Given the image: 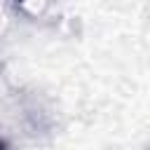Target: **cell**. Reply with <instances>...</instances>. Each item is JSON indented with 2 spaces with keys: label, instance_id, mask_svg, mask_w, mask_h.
Returning a JSON list of instances; mask_svg holds the SVG:
<instances>
[{
  "label": "cell",
  "instance_id": "1",
  "mask_svg": "<svg viewBox=\"0 0 150 150\" xmlns=\"http://www.w3.org/2000/svg\"><path fill=\"white\" fill-rule=\"evenodd\" d=\"M0 150H7V143H5L2 138H0Z\"/></svg>",
  "mask_w": 150,
  "mask_h": 150
}]
</instances>
